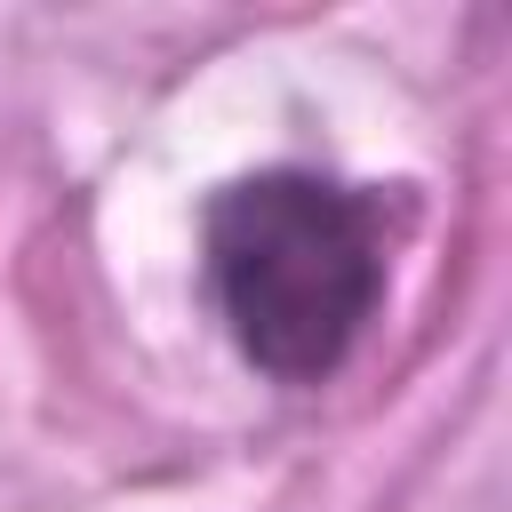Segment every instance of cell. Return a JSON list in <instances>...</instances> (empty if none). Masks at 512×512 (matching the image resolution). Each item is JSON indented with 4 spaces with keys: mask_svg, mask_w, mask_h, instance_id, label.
I'll use <instances>...</instances> for the list:
<instances>
[{
    "mask_svg": "<svg viewBox=\"0 0 512 512\" xmlns=\"http://www.w3.org/2000/svg\"><path fill=\"white\" fill-rule=\"evenodd\" d=\"M384 192L328 168H256L200 208V288L272 384H328L384 304Z\"/></svg>",
    "mask_w": 512,
    "mask_h": 512,
    "instance_id": "obj_1",
    "label": "cell"
}]
</instances>
